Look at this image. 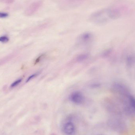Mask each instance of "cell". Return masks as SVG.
I'll list each match as a JSON object with an SVG mask.
<instances>
[{
    "instance_id": "cell-1",
    "label": "cell",
    "mask_w": 135,
    "mask_h": 135,
    "mask_svg": "<svg viewBox=\"0 0 135 135\" xmlns=\"http://www.w3.org/2000/svg\"><path fill=\"white\" fill-rule=\"evenodd\" d=\"M121 13L119 9L113 8L104 9L97 11L90 15V20L93 23L98 25L106 23L111 20L119 18Z\"/></svg>"
},
{
    "instance_id": "cell-2",
    "label": "cell",
    "mask_w": 135,
    "mask_h": 135,
    "mask_svg": "<svg viewBox=\"0 0 135 135\" xmlns=\"http://www.w3.org/2000/svg\"><path fill=\"white\" fill-rule=\"evenodd\" d=\"M42 1H38L33 2L30 5L25 11V15L26 16H31L35 13L42 6Z\"/></svg>"
},
{
    "instance_id": "cell-3",
    "label": "cell",
    "mask_w": 135,
    "mask_h": 135,
    "mask_svg": "<svg viewBox=\"0 0 135 135\" xmlns=\"http://www.w3.org/2000/svg\"><path fill=\"white\" fill-rule=\"evenodd\" d=\"M69 99L71 102L76 104H81L85 101V97L81 92L74 91L69 96Z\"/></svg>"
},
{
    "instance_id": "cell-4",
    "label": "cell",
    "mask_w": 135,
    "mask_h": 135,
    "mask_svg": "<svg viewBox=\"0 0 135 135\" xmlns=\"http://www.w3.org/2000/svg\"><path fill=\"white\" fill-rule=\"evenodd\" d=\"M94 38L93 34L91 32H85L80 35L78 40L81 44L87 45L92 42Z\"/></svg>"
},
{
    "instance_id": "cell-5",
    "label": "cell",
    "mask_w": 135,
    "mask_h": 135,
    "mask_svg": "<svg viewBox=\"0 0 135 135\" xmlns=\"http://www.w3.org/2000/svg\"><path fill=\"white\" fill-rule=\"evenodd\" d=\"M63 130L65 134L73 135L75 132V127L73 123L71 122H68L64 124Z\"/></svg>"
},
{
    "instance_id": "cell-6",
    "label": "cell",
    "mask_w": 135,
    "mask_h": 135,
    "mask_svg": "<svg viewBox=\"0 0 135 135\" xmlns=\"http://www.w3.org/2000/svg\"><path fill=\"white\" fill-rule=\"evenodd\" d=\"M88 57H89V55L87 54H83L80 55L77 57V60L78 61H85L88 58Z\"/></svg>"
},
{
    "instance_id": "cell-7",
    "label": "cell",
    "mask_w": 135,
    "mask_h": 135,
    "mask_svg": "<svg viewBox=\"0 0 135 135\" xmlns=\"http://www.w3.org/2000/svg\"><path fill=\"white\" fill-rule=\"evenodd\" d=\"M21 81H22V79H17L16 81H15L14 82L12 83L11 85H10V88H14V87H16V86L17 85H19V84L21 82Z\"/></svg>"
},
{
    "instance_id": "cell-8",
    "label": "cell",
    "mask_w": 135,
    "mask_h": 135,
    "mask_svg": "<svg viewBox=\"0 0 135 135\" xmlns=\"http://www.w3.org/2000/svg\"><path fill=\"white\" fill-rule=\"evenodd\" d=\"M130 105L132 108L135 111V99L132 97H130Z\"/></svg>"
},
{
    "instance_id": "cell-9",
    "label": "cell",
    "mask_w": 135,
    "mask_h": 135,
    "mask_svg": "<svg viewBox=\"0 0 135 135\" xmlns=\"http://www.w3.org/2000/svg\"><path fill=\"white\" fill-rule=\"evenodd\" d=\"M39 72H36V73H35V74H33L31 75V76H29L28 78L26 80V83L28 82V81H30V80L34 78H35L39 74Z\"/></svg>"
},
{
    "instance_id": "cell-10",
    "label": "cell",
    "mask_w": 135,
    "mask_h": 135,
    "mask_svg": "<svg viewBox=\"0 0 135 135\" xmlns=\"http://www.w3.org/2000/svg\"><path fill=\"white\" fill-rule=\"evenodd\" d=\"M9 40V39L6 36H2L0 37V42L2 43H6Z\"/></svg>"
},
{
    "instance_id": "cell-11",
    "label": "cell",
    "mask_w": 135,
    "mask_h": 135,
    "mask_svg": "<svg viewBox=\"0 0 135 135\" xmlns=\"http://www.w3.org/2000/svg\"><path fill=\"white\" fill-rule=\"evenodd\" d=\"M15 0H0V2L6 4H11L13 3Z\"/></svg>"
},
{
    "instance_id": "cell-12",
    "label": "cell",
    "mask_w": 135,
    "mask_h": 135,
    "mask_svg": "<svg viewBox=\"0 0 135 135\" xmlns=\"http://www.w3.org/2000/svg\"><path fill=\"white\" fill-rule=\"evenodd\" d=\"M8 16V14L6 13L0 12V18H4L7 17Z\"/></svg>"
},
{
    "instance_id": "cell-13",
    "label": "cell",
    "mask_w": 135,
    "mask_h": 135,
    "mask_svg": "<svg viewBox=\"0 0 135 135\" xmlns=\"http://www.w3.org/2000/svg\"><path fill=\"white\" fill-rule=\"evenodd\" d=\"M70 1H79V0H70Z\"/></svg>"
},
{
    "instance_id": "cell-14",
    "label": "cell",
    "mask_w": 135,
    "mask_h": 135,
    "mask_svg": "<svg viewBox=\"0 0 135 135\" xmlns=\"http://www.w3.org/2000/svg\"><path fill=\"white\" fill-rule=\"evenodd\" d=\"M103 135V134H98V135Z\"/></svg>"
}]
</instances>
